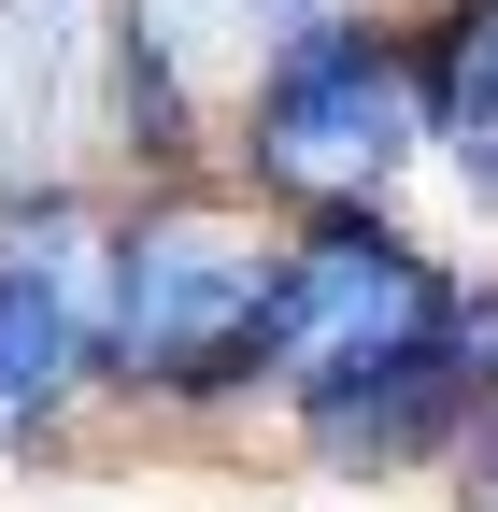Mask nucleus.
<instances>
[{"label":"nucleus","instance_id":"1","mask_svg":"<svg viewBox=\"0 0 498 512\" xmlns=\"http://www.w3.org/2000/svg\"><path fill=\"white\" fill-rule=\"evenodd\" d=\"M271 313H285V242L228 200H171L143 228H114V285H100V342L157 399H228L271 370Z\"/></svg>","mask_w":498,"mask_h":512},{"label":"nucleus","instance_id":"2","mask_svg":"<svg viewBox=\"0 0 498 512\" xmlns=\"http://www.w3.org/2000/svg\"><path fill=\"white\" fill-rule=\"evenodd\" d=\"M413 128H427V86H413V57L385 29H314L285 57V72L257 86V114H242V157H257L285 200H314V214H356L370 185H385L413 157Z\"/></svg>","mask_w":498,"mask_h":512},{"label":"nucleus","instance_id":"3","mask_svg":"<svg viewBox=\"0 0 498 512\" xmlns=\"http://www.w3.org/2000/svg\"><path fill=\"white\" fill-rule=\"evenodd\" d=\"M314 29H342V0H129V29H114V100H129V128L157 157H185L200 128L257 114V86Z\"/></svg>","mask_w":498,"mask_h":512},{"label":"nucleus","instance_id":"4","mask_svg":"<svg viewBox=\"0 0 498 512\" xmlns=\"http://www.w3.org/2000/svg\"><path fill=\"white\" fill-rule=\"evenodd\" d=\"M470 285H442L413 242H385V228H356V214H328L314 242H285V313H271V384H356L370 356H399V342H427L456 313Z\"/></svg>","mask_w":498,"mask_h":512},{"label":"nucleus","instance_id":"5","mask_svg":"<svg viewBox=\"0 0 498 512\" xmlns=\"http://www.w3.org/2000/svg\"><path fill=\"white\" fill-rule=\"evenodd\" d=\"M100 285H114V242L72 200H15L0 214V441L72 413V384L100 356Z\"/></svg>","mask_w":498,"mask_h":512},{"label":"nucleus","instance_id":"6","mask_svg":"<svg viewBox=\"0 0 498 512\" xmlns=\"http://www.w3.org/2000/svg\"><path fill=\"white\" fill-rule=\"evenodd\" d=\"M484 384H498V299H456L427 342L370 356L356 384H314L299 427H314L342 470H399V456H427V441H456L484 413Z\"/></svg>","mask_w":498,"mask_h":512},{"label":"nucleus","instance_id":"7","mask_svg":"<svg viewBox=\"0 0 498 512\" xmlns=\"http://www.w3.org/2000/svg\"><path fill=\"white\" fill-rule=\"evenodd\" d=\"M100 128V0H0V185Z\"/></svg>","mask_w":498,"mask_h":512},{"label":"nucleus","instance_id":"8","mask_svg":"<svg viewBox=\"0 0 498 512\" xmlns=\"http://www.w3.org/2000/svg\"><path fill=\"white\" fill-rule=\"evenodd\" d=\"M427 114H442V157H456V185H470L484 214H498V0H470V15L442 29Z\"/></svg>","mask_w":498,"mask_h":512},{"label":"nucleus","instance_id":"9","mask_svg":"<svg viewBox=\"0 0 498 512\" xmlns=\"http://www.w3.org/2000/svg\"><path fill=\"white\" fill-rule=\"evenodd\" d=\"M484 498H498V427H484Z\"/></svg>","mask_w":498,"mask_h":512}]
</instances>
